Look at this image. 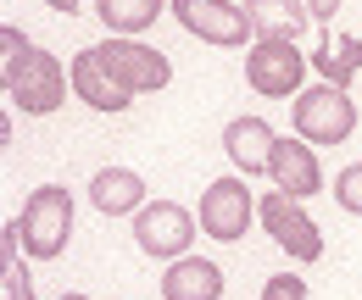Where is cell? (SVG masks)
Here are the masks:
<instances>
[{
  "label": "cell",
  "instance_id": "44dd1931",
  "mask_svg": "<svg viewBox=\"0 0 362 300\" xmlns=\"http://www.w3.org/2000/svg\"><path fill=\"white\" fill-rule=\"evenodd\" d=\"M23 50H28V34H23L17 23H0V56L11 61V56H23Z\"/></svg>",
  "mask_w": 362,
  "mask_h": 300
},
{
  "label": "cell",
  "instance_id": "52a82bcc",
  "mask_svg": "<svg viewBox=\"0 0 362 300\" xmlns=\"http://www.w3.org/2000/svg\"><path fill=\"white\" fill-rule=\"evenodd\" d=\"M257 222L268 228V239L284 251V256H296V261H317V256H323V228L301 212V200L268 189V195L257 200Z\"/></svg>",
  "mask_w": 362,
  "mask_h": 300
},
{
  "label": "cell",
  "instance_id": "277c9868",
  "mask_svg": "<svg viewBox=\"0 0 362 300\" xmlns=\"http://www.w3.org/2000/svg\"><path fill=\"white\" fill-rule=\"evenodd\" d=\"M195 222H201V234H206V239H218V245H234V239H245V234H251V222H257V200H251L245 178H240V172H228V178H212V184L201 189Z\"/></svg>",
  "mask_w": 362,
  "mask_h": 300
},
{
  "label": "cell",
  "instance_id": "603a6c76",
  "mask_svg": "<svg viewBox=\"0 0 362 300\" xmlns=\"http://www.w3.org/2000/svg\"><path fill=\"white\" fill-rule=\"evenodd\" d=\"M50 11H62V17H78V6H84V0H45Z\"/></svg>",
  "mask_w": 362,
  "mask_h": 300
},
{
  "label": "cell",
  "instance_id": "6da1fadb",
  "mask_svg": "<svg viewBox=\"0 0 362 300\" xmlns=\"http://www.w3.org/2000/svg\"><path fill=\"white\" fill-rule=\"evenodd\" d=\"M0 84H6V100H11L17 112L50 117V112H62V100L73 95V73H62V61H56L50 50L28 44L23 56L0 61Z\"/></svg>",
  "mask_w": 362,
  "mask_h": 300
},
{
  "label": "cell",
  "instance_id": "7402d4cb",
  "mask_svg": "<svg viewBox=\"0 0 362 300\" xmlns=\"http://www.w3.org/2000/svg\"><path fill=\"white\" fill-rule=\"evenodd\" d=\"M307 11H313V23H323V28H329V17L340 11V0H307Z\"/></svg>",
  "mask_w": 362,
  "mask_h": 300
},
{
  "label": "cell",
  "instance_id": "5bb4252c",
  "mask_svg": "<svg viewBox=\"0 0 362 300\" xmlns=\"http://www.w3.org/2000/svg\"><path fill=\"white\" fill-rule=\"evenodd\" d=\"M90 206L100 217H134L145 206V178L134 167H100L90 178Z\"/></svg>",
  "mask_w": 362,
  "mask_h": 300
},
{
  "label": "cell",
  "instance_id": "2e32d148",
  "mask_svg": "<svg viewBox=\"0 0 362 300\" xmlns=\"http://www.w3.org/2000/svg\"><path fill=\"white\" fill-rule=\"evenodd\" d=\"M313 73L323 78V84L346 89L362 73V40H357V34H323L317 50H313Z\"/></svg>",
  "mask_w": 362,
  "mask_h": 300
},
{
  "label": "cell",
  "instance_id": "d6986e66",
  "mask_svg": "<svg viewBox=\"0 0 362 300\" xmlns=\"http://www.w3.org/2000/svg\"><path fill=\"white\" fill-rule=\"evenodd\" d=\"M262 300H307V278L301 272H273L262 284Z\"/></svg>",
  "mask_w": 362,
  "mask_h": 300
},
{
  "label": "cell",
  "instance_id": "ba28073f",
  "mask_svg": "<svg viewBox=\"0 0 362 300\" xmlns=\"http://www.w3.org/2000/svg\"><path fill=\"white\" fill-rule=\"evenodd\" d=\"M173 17L195 40L218 44V50H240V44L257 34L251 17H245V6H234V0H173Z\"/></svg>",
  "mask_w": 362,
  "mask_h": 300
},
{
  "label": "cell",
  "instance_id": "7c38bea8",
  "mask_svg": "<svg viewBox=\"0 0 362 300\" xmlns=\"http://www.w3.org/2000/svg\"><path fill=\"white\" fill-rule=\"evenodd\" d=\"M162 300H223V267L212 256H179L162 272Z\"/></svg>",
  "mask_w": 362,
  "mask_h": 300
},
{
  "label": "cell",
  "instance_id": "cb8c5ba5",
  "mask_svg": "<svg viewBox=\"0 0 362 300\" xmlns=\"http://www.w3.org/2000/svg\"><path fill=\"white\" fill-rule=\"evenodd\" d=\"M62 300H90V295H62Z\"/></svg>",
  "mask_w": 362,
  "mask_h": 300
},
{
  "label": "cell",
  "instance_id": "9c48e42d",
  "mask_svg": "<svg viewBox=\"0 0 362 300\" xmlns=\"http://www.w3.org/2000/svg\"><path fill=\"white\" fill-rule=\"evenodd\" d=\"M67 73H73V95H78L90 112H129V106H134V89L112 73V61L100 56V44H95V50H78V56L67 61Z\"/></svg>",
  "mask_w": 362,
  "mask_h": 300
},
{
  "label": "cell",
  "instance_id": "9a60e30c",
  "mask_svg": "<svg viewBox=\"0 0 362 300\" xmlns=\"http://www.w3.org/2000/svg\"><path fill=\"white\" fill-rule=\"evenodd\" d=\"M245 17L257 28V40H296L313 23L307 0H245Z\"/></svg>",
  "mask_w": 362,
  "mask_h": 300
},
{
  "label": "cell",
  "instance_id": "ffe728a7",
  "mask_svg": "<svg viewBox=\"0 0 362 300\" xmlns=\"http://www.w3.org/2000/svg\"><path fill=\"white\" fill-rule=\"evenodd\" d=\"M6 300H34V278L23 261H6Z\"/></svg>",
  "mask_w": 362,
  "mask_h": 300
},
{
  "label": "cell",
  "instance_id": "e0dca14e",
  "mask_svg": "<svg viewBox=\"0 0 362 300\" xmlns=\"http://www.w3.org/2000/svg\"><path fill=\"white\" fill-rule=\"evenodd\" d=\"M168 0H95L100 23L117 34V40H134V34H151V23L162 17Z\"/></svg>",
  "mask_w": 362,
  "mask_h": 300
},
{
  "label": "cell",
  "instance_id": "30bf717a",
  "mask_svg": "<svg viewBox=\"0 0 362 300\" xmlns=\"http://www.w3.org/2000/svg\"><path fill=\"white\" fill-rule=\"evenodd\" d=\"M100 56L112 61V73L134 89V95H156V89L173 84V61H168L162 50L139 44V40H106V44H100Z\"/></svg>",
  "mask_w": 362,
  "mask_h": 300
},
{
  "label": "cell",
  "instance_id": "7a4b0ae2",
  "mask_svg": "<svg viewBox=\"0 0 362 300\" xmlns=\"http://www.w3.org/2000/svg\"><path fill=\"white\" fill-rule=\"evenodd\" d=\"M17 234H23V251L34 261H56L73 239V195L62 184H40L17 212Z\"/></svg>",
  "mask_w": 362,
  "mask_h": 300
},
{
  "label": "cell",
  "instance_id": "5b68a950",
  "mask_svg": "<svg viewBox=\"0 0 362 300\" xmlns=\"http://www.w3.org/2000/svg\"><path fill=\"white\" fill-rule=\"evenodd\" d=\"M307 67H313V56H301L296 40H257L245 56V84L268 100H284V95H301Z\"/></svg>",
  "mask_w": 362,
  "mask_h": 300
},
{
  "label": "cell",
  "instance_id": "4fadbf2b",
  "mask_svg": "<svg viewBox=\"0 0 362 300\" xmlns=\"http://www.w3.org/2000/svg\"><path fill=\"white\" fill-rule=\"evenodd\" d=\"M273 145H279V133H273V123H262V117H234L223 128V156L240 167V178H245V172H268Z\"/></svg>",
  "mask_w": 362,
  "mask_h": 300
},
{
  "label": "cell",
  "instance_id": "3957f363",
  "mask_svg": "<svg viewBox=\"0 0 362 300\" xmlns=\"http://www.w3.org/2000/svg\"><path fill=\"white\" fill-rule=\"evenodd\" d=\"M290 123H296V139H307V145H346L357 128V106L340 84H313L296 95Z\"/></svg>",
  "mask_w": 362,
  "mask_h": 300
},
{
  "label": "cell",
  "instance_id": "ac0fdd59",
  "mask_svg": "<svg viewBox=\"0 0 362 300\" xmlns=\"http://www.w3.org/2000/svg\"><path fill=\"white\" fill-rule=\"evenodd\" d=\"M334 206L351 212V217H362V162L340 167V178H334Z\"/></svg>",
  "mask_w": 362,
  "mask_h": 300
},
{
  "label": "cell",
  "instance_id": "8992f818",
  "mask_svg": "<svg viewBox=\"0 0 362 300\" xmlns=\"http://www.w3.org/2000/svg\"><path fill=\"white\" fill-rule=\"evenodd\" d=\"M195 228H201V222L184 212L179 200H151V206L134 212V245L156 261H179V256H189V245H195Z\"/></svg>",
  "mask_w": 362,
  "mask_h": 300
},
{
  "label": "cell",
  "instance_id": "8fae6325",
  "mask_svg": "<svg viewBox=\"0 0 362 300\" xmlns=\"http://www.w3.org/2000/svg\"><path fill=\"white\" fill-rule=\"evenodd\" d=\"M268 178H273V189L290 195V200H313L323 189V172H317V156L307 139H279L268 156Z\"/></svg>",
  "mask_w": 362,
  "mask_h": 300
}]
</instances>
